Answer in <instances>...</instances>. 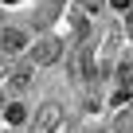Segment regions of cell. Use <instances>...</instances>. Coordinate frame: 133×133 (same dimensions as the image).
<instances>
[{"label":"cell","mask_w":133,"mask_h":133,"mask_svg":"<svg viewBox=\"0 0 133 133\" xmlns=\"http://www.w3.org/2000/svg\"><path fill=\"white\" fill-rule=\"evenodd\" d=\"M117 78H121V82H125V86H129V82H133V66H129V63H121V66H117Z\"/></svg>","instance_id":"7"},{"label":"cell","mask_w":133,"mask_h":133,"mask_svg":"<svg viewBox=\"0 0 133 133\" xmlns=\"http://www.w3.org/2000/svg\"><path fill=\"white\" fill-rule=\"evenodd\" d=\"M0 4H20V0H0Z\"/></svg>","instance_id":"10"},{"label":"cell","mask_w":133,"mask_h":133,"mask_svg":"<svg viewBox=\"0 0 133 133\" xmlns=\"http://www.w3.org/2000/svg\"><path fill=\"white\" fill-rule=\"evenodd\" d=\"M28 82H31V71H28V66L12 71V78H8V86H12V90H28Z\"/></svg>","instance_id":"6"},{"label":"cell","mask_w":133,"mask_h":133,"mask_svg":"<svg viewBox=\"0 0 133 133\" xmlns=\"http://www.w3.org/2000/svg\"><path fill=\"white\" fill-rule=\"evenodd\" d=\"M24 47H28V35L24 31H16V28L0 31V51H4V55H20Z\"/></svg>","instance_id":"3"},{"label":"cell","mask_w":133,"mask_h":133,"mask_svg":"<svg viewBox=\"0 0 133 133\" xmlns=\"http://www.w3.org/2000/svg\"><path fill=\"white\" fill-rule=\"evenodd\" d=\"M110 4H114L117 12H129V0H110Z\"/></svg>","instance_id":"9"},{"label":"cell","mask_w":133,"mask_h":133,"mask_svg":"<svg viewBox=\"0 0 133 133\" xmlns=\"http://www.w3.org/2000/svg\"><path fill=\"white\" fill-rule=\"evenodd\" d=\"M59 55H63V43H59L55 35H43V39L31 47V59H35L39 66H51V63H59Z\"/></svg>","instance_id":"1"},{"label":"cell","mask_w":133,"mask_h":133,"mask_svg":"<svg viewBox=\"0 0 133 133\" xmlns=\"http://www.w3.org/2000/svg\"><path fill=\"white\" fill-rule=\"evenodd\" d=\"M4 121H8V125H24V121H28V110H24L20 102H12V106H4Z\"/></svg>","instance_id":"5"},{"label":"cell","mask_w":133,"mask_h":133,"mask_svg":"<svg viewBox=\"0 0 133 133\" xmlns=\"http://www.w3.org/2000/svg\"><path fill=\"white\" fill-rule=\"evenodd\" d=\"M71 71H75V78H94L98 66H94L90 55H75V59H71Z\"/></svg>","instance_id":"4"},{"label":"cell","mask_w":133,"mask_h":133,"mask_svg":"<svg viewBox=\"0 0 133 133\" xmlns=\"http://www.w3.org/2000/svg\"><path fill=\"white\" fill-rule=\"evenodd\" d=\"M78 4H82L86 12H98V8H102V0H78Z\"/></svg>","instance_id":"8"},{"label":"cell","mask_w":133,"mask_h":133,"mask_svg":"<svg viewBox=\"0 0 133 133\" xmlns=\"http://www.w3.org/2000/svg\"><path fill=\"white\" fill-rule=\"evenodd\" d=\"M59 117H63V106L47 102V106L35 114V133H51V129H59Z\"/></svg>","instance_id":"2"}]
</instances>
